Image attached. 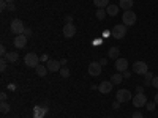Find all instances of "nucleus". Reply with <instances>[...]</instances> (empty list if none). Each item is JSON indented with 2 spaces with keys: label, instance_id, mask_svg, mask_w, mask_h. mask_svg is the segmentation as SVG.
<instances>
[{
  "label": "nucleus",
  "instance_id": "7ed1b4c3",
  "mask_svg": "<svg viewBox=\"0 0 158 118\" xmlns=\"http://www.w3.org/2000/svg\"><path fill=\"white\" fill-rule=\"evenodd\" d=\"M10 30L11 33H15V35H22L25 27H24V22L21 19H13L11 21V25H10Z\"/></svg>",
  "mask_w": 158,
  "mask_h": 118
},
{
  "label": "nucleus",
  "instance_id": "6e6552de",
  "mask_svg": "<svg viewBox=\"0 0 158 118\" xmlns=\"http://www.w3.org/2000/svg\"><path fill=\"white\" fill-rule=\"evenodd\" d=\"M74 35H76V27H74V24H73V22L65 24V25H63V36H65V38H73Z\"/></svg>",
  "mask_w": 158,
  "mask_h": 118
},
{
  "label": "nucleus",
  "instance_id": "1a4fd4ad",
  "mask_svg": "<svg viewBox=\"0 0 158 118\" xmlns=\"http://www.w3.org/2000/svg\"><path fill=\"white\" fill-rule=\"evenodd\" d=\"M89 74L90 76H100L101 74V65H100V61H92L89 65Z\"/></svg>",
  "mask_w": 158,
  "mask_h": 118
},
{
  "label": "nucleus",
  "instance_id": "f8f14e48",
  "mask_svg": "<svg viewBox=\"0 0 158 118\" xmlns=\"http://www.w3.org/2000/svg\"><path fill=\"white\" fill-rule=\"evenodd\" d=\"M112 87H114V84H112L111 81H104V82H101V84L98 85V90H100V93L106 95V93H109V91L112 90Z\"/></svg>",
  "mask_w": 158,
  "mask_h": 118
},
{
  "label": "nucleus",
  "instance_id": "6ab92c4d",
  "mask_svg": "<svg viewBox=\"0 0 158 118\" xmlns=\"http://www.w3.org/2000/svg\"><path fill=\"white\" fill-rule=\"evenodd\" d=\"M35 73H36V76H40V77H44V76L48 74V68L43 66V65H38V66L35 68Z\"/></svg>",
  "mask_w": 158,
  "mask_h": 118
},
{
  "label": "nucleus",
  "instance_id": "7c9ffc66",
  "mask_svg": "<svg viewBox=\"0 0 158 118\" xmlns=\"http://www.w3.org/2000/svg\"><path fill=\"white\" fill-rule=\"evenodd\" d=\"M118 107H120V102H118V101H117V99H115V101H114V102H112V109H114V110H117V109H118Z\"/></svg>",
  "mask_w": 158,
  "mask_h": 118
},
{
  "label": "nucleus",
  "instance_id": "37998d69",
  "mask_svg": "<svg viewBox=\"0 0 158 118\" xmlns=\"http://www.w3.org/2000/svg\"><path fill=\"white\" fill-rule=\"evenodd\" d=\"M5 2H6V3L10 5V3H15V0H5Z\"/></svg>",
  "mask_w": 158,
  "mask_h": 118
},
{
  "label": "nucleus",
  "instance_id": "f03ea898",
  "mask_svg": "<svg viewBox=\"0 0 158 118\" xmlns=\"http://www.w3.org/2000/svg\"><path fill=\"white\" fill-rule=\"evenodd\" d=\"M24 63L27 65L29 68H36L40 65V57L35 52H29V54H25V57H24Z\"/></svg>",
  "mask_w": 158,
  "mask_h": 118
},
{
  "label": "nucleus",
  "instance_id": "c756f323",
  "mask_svg": "<svg viewBox=\"0 0 158 118\" xmlns=\"http://www.w3.org/2000/svg\"><path fill=\"white\" fill-rule=\"evenodd\" d=\"M5 8H8V3L5 0H0V10H5Z\"/></svg>",
  "mask_w": 158,
  "mask_h": 118
},
{
  "label": "nucleus",
  "instance_id": "e433bc0d",
  "mask_svg": "<svg viewBox=\"0 0 158 118\" xmlns=\"http://www.w3.org/2000/svg\"><path fill=\"white\" fill-rule=\"evenodd\" d=\"M8 10H10V11H16V6H15V3H10V5H8Z\"/></svg>",
  "mask_w": 158,
  "mask_h": 118
},
{
  "label": "nucleus",
  "instance_id": "9b49d317",
  "mask_svg": "<svg viewBox=\"0 0 158 118\" xmlns=\"http://www.w3.org/2000/svg\"><path fill=\"white\" fill-rule=\"evenodd\" d=\"M115 69L118 73H125L128 69V60L127 58H117L115 60Z\"/></svg>",
  "mask_w": 158,
  "mask_h": 118
},
{
  "label": "nucleus",
  "instance_id": "f257e3e1",
  "mask_svg": "<svg viewBox=\"0 0 158 118\" xmlns=\"http://www.w3.org/2000/svg\"><path fill=\"white\" fill-rule=\"evenodd\" d=\"M136 19H138V16H136V13H135L133 10H127V11H123L122 22L127 25V27H130V25H135V24H136Z\"/></svg>",
  "mask_w": 158,
  "mask_h": 118
},
{
  "label": "nucleus",
  "instance_id": "aec40b11",
  "mask_svg": "<svg viewBox=\"0 0 158 118\" xmlns=\"http://www.w3.org/2000/svg\"><path fill=\"white\" fill-rule=\"evenodd\" d=\"M118 8H120V6H117V5H109L106 8V13H108L109 16H115L117 13H118Z\"/></svg>",
  "mask_w": 158,
  "mask_h": 118
},
{
  "label": "nucleus",
  "instance_id": "ea45409f",
  "mask_svg": "<svg viewBox=\"0 0 158 118\" xmlns=\"http://www.w3.org/2000/svg\"><path fill=\"white\" fill-rule=\"evenodd\" d=\"M67 61H68V60H65V58H62V60H60V65H62V66H65V65H67Z\"/></svg>",
  "mask_w": 158,
  "mask_h": 118
},
{
  "label": "nucleus",
  "instance_id": "4be33fe9",
  "mask_svg": "<svg viewBox=\"0 0 158 118\" xmlns=\"http://www.w3.org/2000/svg\"><path fill=\"white\" fill-rule=\"evenodd\" d=\"M152 79H153V74L147 71L146 74H144V85H147V87L152 85Z\"/></svg>",
  "mask_w": 158,
  "mask_h": 118
},
{
  "label": "nucleus",
  "instance_id": "f704fd0d",
  "mask_svg": "<svg viewBox=\"0 0 158 118\" xmlns=\"http://www.w3.org/2000/svg\"><path fill=\"white\" fill-rule=\"evenodd\" d=\"M122 74H123V77H125V79H130V77H131V73H130L128 69H127L125 73H122Z\"/></svg>",
  "mask_w": 158,
  "mask_h": 118
},
{
  "label": "nucleus",
  "instance_id": "58836bf2",
  "mask_svg": "<svg viewBox=\"0 0 158 118\" xmlns=\"http://www.w3.org/2000/svg\"><path fill=\"white\" fill-rule=\"evenodd\" d=\"M6 98H8L6 93H2V95H0V99H2V101H6Z\"/></svg>",
  "mask_w": 158,
  "mask_h": 118
},
{
  "label": "nucleus",
  "instance_id": "bb28decb",
  "mask_svg": "<svg viewBox=\"0 0 158 118\" xmlns=\"http://www.w3.org/2000/svg\"><path fill=\"white\" fill-rule=\"evenodd\" d=\"M6 61H8L6 58H2V61H0V71H2V73L6 69Z\"/></svg>",
  "mask_w": 158,
  "mask_h": 118
},
{
  "label": "nucleus",
  "instance_id": "473e14b6",
  "mask_svg": "<svg viewBox=\"0 0 158 118\" xmlns=\"http://www.w3.org/2000/svg\"><path fill=\"white\" fill-rule=\"evenodd\" d=\"M131 118H144V115H142L141 112H135V113H133V116H131Z\"/></svg>",
  "mask_w": 158,
  "mask_h": 118
},
{
  "label": "nucleus",
  "instance_id": "b1692460",
  "mask_svg": "<svg viewBox=\"0 0 158 118\" xmlns=\"http://www.w3.org/2000/svg\"><path fill=\"white\" fill-rule=\"evenodd\" d=\"M0 112L2 113L10 112V104H6V101H2V104H0Z\"/></svg>",
  "mask_w": 158,
  "mask_h": 118
},
{
  "label": "nucleus",
  "instance_id": "79ce46f5",
  "mask_svg": "<svg viewBox=\"0 0 158 118\" xmlns=\"http://www.w3.org/2000/svg\"><path fill=\"white\" fill-rule=\"evenodd\" d=\"M153 101H155V104H158V93L155 95V99H153Z\"/></svg>",
  "mask_w": 158,
  "mask_h": 118
},
{
  "label": "nucleus",
  "instance_id": "dca6fc26",
  "mask_svg": "<svg viewBox=\"0 0 158 118\" xmlns=\"http://www.w3.org/2000/svg\"><path fill=\"white\" fill-rule=\"evenodd\" d=\"M122 81H123V74H122V73H115V74L111 76V82H112L114 85L122 84Z\"/></svg>",
  "mask_w": 158,
  "mask_h": 118
},
{
  "label": "nucleus",
  "instance_id": "412c9836",
  "mask_svg": "<svg viewBox=\"0 0 158 118\" xmlns=\"http://www.w3.org/2000/svg\"><path fill=\"white\" fill-rule=\"evenodd\" d=\"M94 3L97 8H108L109 6V0H94Z\"/></svg>",
  "mask_w": 158,
  "mask_h": 118
},
{
  "label": "nucleus",
  "instance_id": "4468645a",
  "mask_svg": "<svg viewBox=\"0 0 158 118\" xmlns=\"http://www.w3.org/2000/svg\"><path fill=\"white\" fill-rule=\"evenodd\" d=\"M48 113V107L46 106H38L33 109V118H43Z\"/></svg>",
  "mask_w": 158,
  "mask_h": 118
},
{
  "label": "nucleus",
  "instance_id": "72a5a7b5",
  "mask_svg": "<svg viewBox=\"0 0 158 118\" xmlns=\"http://www.w3.org/2000/svg\"><path fill=\"white\" fill-rule=\"evenodd\" d=\"M136 93H144V87H142V85L136 87Z\"/></svg>",
  "mask_w": 158,
  "mask_h": 118
},
{
  "label": "nucleus",
  "instance_id": "2f4dec72",
  "mask_svg": "<svg viewBox=\"0 0 158 118\" xmlns=\"http://www.w3.org/2000/svg\"><path fill=\"white\" fill-rule=\"evenodd\" d=\"M8 54V52H6V49H5V46H2V47H0V55H2V57H5Z\"/></svg>",
  "mask_w": 158,
  "mask_h": 118
},
{
  "label": "nucleus",
  "instance_id": "2eb2a0df",
  "mask_svg": "<svg viewBox=\"0 0 158 118\" xmlns=\"http://www.w3.org/2000/svg\"><path fill=\"white\" fill-rule=\"evenodd\" d=\"M109 58L111 60L120 58V49H118L117 46H111V49H109Z\"/></svg>",
  "mask_w": 158,
  "mask_h": 118
},
{
  "label": "nucleus",
  "instance_id": "423d86ee",
  "mask_svg": "<svg viewBox=\"0 0 158 118\" xmlns=\"http://www.w3.org/2000/svg\"><path fill=\"white\" fill-rule=\"evenodd\" d=\"M147 71H149V66H147L146 61H135V65H133V73L144 76Z\"/></svg>",
  "mask_w": 158,
  "mask_h": 118
},
{
  "label": "nucleus",
  "instance_id": "20e7f679",
  "mask_svg": "<svg viewBox=\"0 0 158 118\" xmlns=\"http://www.w3.org/2000/svg\"><path fill=\"white\" fill-rule=\"evenodd\" d=\"M111 35H112L115 39H123V36L127 35V25H125V24H117V25H114Z\"/></svg>",
  "mask_w": 158,
  "mask_h": 118
},
{
  "label": "nucleus",
  "instance_id": "0eeeda50",
  "mask_svg": "<svg viewBox=\"0 0 158 118\" xmlns=\"http://www.w3.org/2000/svg\"><path fill=\"white\" fill-rule=\"evenodd\" d=\"M131 101H133V106L139 109V107H142V106H146V104H147V96L144 93H136V96H133Z\"/></svg>",
  "mask_w": 158,
  "mask_h": 118
},
{
  "label": "nucleus",
  "instance_id": "a211bd4d",
  "mask_svg": "<svg viewBox=\"0 0 158 118\" xmlns=\"http://www.w3.org/2000/svg\"><path fill=\"white\" fill-rule=\"evenodd\" d=\"M5 58L10 61V63H16L19 60V54L18 52H8V54L5 55Z\"/></svg>",
  "mask_w": 158,
  "mask_h": 118
},
{
  "label": "nucleus",
  "instance_id": "a878e982",
  "mask_svg": "<svg viewBox=\"0 0 158 118\" xmlns=\"http://www.w3.org/2000/svg\"><path fill=\"white\" fill-rule=\"evenodd\" d=\"M155 106H156L155 101H153V102H147V104H146V109H147L149 112H152V110H155Z\"/></svg>",
  "mask_w": 158,
  "mask_h": 118
},
{
  "label": "nucleus",
  "instance_id": "c9c22d12",
  "mask_svg": "<svg viewBox=\"0 0 158 118\" xmlns=\"http://www.w3.org/2000/svg\"><path fill=\"white\" fill-rule=\"evenodd\" d=\"M40 61H49V57H48V55L44 54L43 57H40Z\"/></svg>",
  "mask_w": 158,
  "mask_h": 118
},
{
  "label": "nucleus",
  "instance_id": "39448f33",
  "mask_svg": "<svg viewBox=\"0 0 158 118\" xmlns=\"http://www.w3.org/2000/svg\"><path fill=\"white\" fill-rule=\"evenodd\" d=\"M115 98H117V101L118 102H128V101H131L133 99V95H131V91L130 90H118L117 93H115Z\"/></svg>",
  "mask_w": 158,
  "mask_h": 118
},
{
  "label": "nucleus",
  "instance_id": "f3484780",
  "mask_svg": "<svg viewBox=\"0 0 158 118\" xmlns=\"http://www.w3.org/2000/svg\"><path fill=\"white\" fill-rule=\"evenodd\" d=\"M135 0H120V3H118V6H120L122 10H131V6H133Z\"/></svg>",
  "mask_w": 158,
  "mask_h": 118
},
{
  "label": "nucleus",
  "instance_id": "cd10ccee",
  "mask_svg": "<svg viewBox=\"0 0 158 118\" xmlns=\"http://www.w3.org/2000/svg\"><path fill=\"white\" fill-rule=\"evenodd\" d=\"M152 87L158 88V76H153V79H152Z\"/></svg>",
  "mask_w": 158,
  "mask_h": 118
},
{
  "label": "nucleus",
  "instance_id": "a19ab883",
  "mask_svg": "<svg viewBox=\"0 0 158 118\" xmlns=\"http://www.w3.org/2000/svg\"><path fill=\"white\" fill-rule=\"evenodd\" d=\"M71 21H73V18H71V16H67V24H68V22H71Z\"/></svg>",
  "mask_w": 158,
  "mask_h": 118
},
{
  "label": "nucleus",
  "instance_id": "5701e85b",
  "mask_svg": "<svg viewBox=\"0 0 158 118\" xmlns=\"http://www.w3.org/2000/svg\"><path fill=\"white\" fill-rule=\"evenodd\" d=\"M106 14H108L106 10H103V8H98V10H97V18H98L100 21H103L104 18H106Z\"/></svg>",
  "mask_w": 158,
  "mask_h": 118
},
{
  "label": "nucleus",
  "instance_id": "ddd939ff",
  "mask_svg": "<svg viewBox=\"0 0 158 118\" xmlns=\"http://www.w3.org/2000/svg\"><path fill=\"white\" fill-rule=\"evenodd\" d=\"M46 68H48V71H49V73H57V71H60L62 65H60V61H59V60H49Z\"/></svg>",
  "mask_w": 158,
  "mask_h": 118
},
{
  "label": "nucleus",
  "instance_id": "4c0bfd02",
  "mask_svg": "<svg viewBox=\"0 0 158 118\" xmlns=\"http://www.w3.org/2000/svg\"><path fill=\"white\" fill-rule=\"evenodd\" d=\"M100 65H101V66H104V65H108V60H106V58H101V60H100Z\"/></svg>",
  "mask_w": 158,
  "mask_h": 118
},
{
  "label": "nucleus",
  "instance_id": "c85d7f7f",
  "mask_svg": "<svg viewBox=\"0 0 158 118\" xmlns=\"http://www.w3.org/2000/svg\"><path fill=\"white\" fill-rule=\"evenodd\" d=\"M22 35H25L27 38H30V36H32V29H27V27H25V30H24Z\"/></svg>",
  "mask_w": 158,
  "mask_h": 118
},
{
  "label": "nucleus",
  "instance_id": "393cba45",
  "mask_svg": "<svg viewBox=\"0 0 158 118\" xmlns=\"http://www.w3.org/2000/svg\"><path fill=\"white\" fill-rule=\"evenodd\" d=\"M60 76L67 79V77L70 76V69H68V68H65V66H62V68H60Z\"/></svg>",
  "mask_w": 158,
  "mask_h": 118
},
{
  "label": "nucleus",
  "instance_id": "9d476101",
  "mask_svg": "<svg viewBox=\"0 0 158 118\" xmlns=\"http://www.w3.org/2000/svg\"><path fill=\"white\" fill-rule=\"evenodd\" d=\"M27 36L25 35H16V38H15V47H18V49H24L25 46H27Z\"/></svg>",
  "mask_w": 158,
  "mask_h": 118
}]
</instances>
